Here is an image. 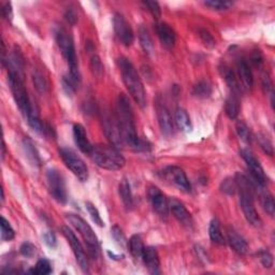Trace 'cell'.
<instances>
[{
  "mask_svg": "<svg viewBox=\"0 0 275 275\" xmlns=\"http://www.w3.org/2000/svg\"><path fill=\"white\" fill-rule=\"evenodd\" d=\"M115 118L124 146H129L137 152H146L150 150L151 144L147 141L140 139L137 135L132 108L128 97L124 94H120L117 98Z\"/></svg>",
  "mask_w": 275,
  "mask_h": 275,
  "instance_id": "cell-1",
  "label": "cell"
},
{
  "mask_svg": "<svg viewBox=\"0 0 275 275\" xmlns=\"http://www.w3.org/2000/svg\"><path fill=\"white\" fill-rule=\"evenodd\" d=\"M117 65L118 68H120L124 84L131 98L135 100L140 108L143 109L146 106V93L136 67L126 57L118 58Z\"/></svg>",
  "mask_w": 275,
  "mask_h": 275,
  "instance_id": "cell-2",
  "label": "cell"
},
{
  "mask_svg": "<svg viewBox=\"0 0 275 275\" xmlns=\"http://www.w3.org/2000/svg\"><path fill=\"white\" fill-rule=\"evenodd\" d=\"M234 180L240 192V205L245 218L251 226L260 228L262 226V221L254 204V185L246 175L242 173H236Z\"/></svg>",
  "mask_w": 275,
  "mask_h": 275,
  "instance_id": "cell-3",
  "label": "cell"
},
{
  "mask_svg": "<svg viewBox=\"0 0 275 275\" xmlns=\"http://www.w3.org/2000/svg\"><path fill=\"white\" fill-rule=\"evenodd\" d=\"M89 156L98 167L110 171L121 170L126 165L124 156L113 145H95Z\"/></svg>",
  "mask_w": 275,
  "mask_h": 275,
  "instance_id": "cell-4",
  "label": "cell"
},
{
  "mask_svg": "<svg viewBox=\"0 0 275 275\" xmlns=\"http://www.w3.org/2000/svg\"><path fill=\"white\" fill-rule=\"evenodd\" d=\"M55 39L59 50H61L64 58L66 59L67 64L69 66V74L80 82L81 74L79 69L78 57H77L76 48H74V43L71 36L67 33L65 29L61 28L56 32Z\"/></svg>",
  "mask_w": 275,
  "mask_h": 275,
  "instance_id": "cell-5",
  "label": "cell"
},
{
  "mask_svg": "<svg viewBox=\"0 0 275 275\" xmlns=\"http://www.w3.org/2000/svg\"><path fill=\"white\" fill-rule=\"evenodd\" d=\"M24 74L20 72L9 70L8 72V80H9V85L11 88V92L13 95V98L16 100L19 109L21 112L23 113L25 116L29 113V111L32 109L33 103L29 99V96L27 93L26 86L24 84Z\"/></svg>",
  "mask_w": 275,
  "mask_h": 275,
  "instance_id": "cell-6",
  "label": "cell"
},
{
  "mask_svg": "<svg viewBox=\"0 0 275 275\" xmlns=\"http://www.w3.org/2000/svg\"><path fill=\"white\" fill-rule=\"evenodd\" d=\"M66 218L78 230L80 235L83 237V240L87 246L88 254L93 258L97 257L99 254V241L92 227L77 214H66Z\"/></svg>",
  "mask_w": 275,
  "mask_h": 275,
  "instance_id": "cell-7",
  "label": "cell"
},
{
  "mask_svg": "<svg viewBox=\"0 0 275 275\" xmlns=\"http://www.w3.org/2000/svg\"><path fill=\"white\" fill-rule=\"evenodd\" d=\"M59 155L71 172L76 175L81 182H86L88 180V168L84 160L69 147L59 148Z\"/></svg>",
  "mask_w": 275,
  "mask_h": 275,
  "instance_id": "cell-8",
  "label": "cell"
},
{
  "mask_svg": "<svg viewBox=\"0 0 275 275\" xmlns=\"http://www.w3.org/2000/svg\"><path fill=\"white\" fill-rule=\"evenodd\" d=\"M47 181L50 195L58 203H67V201H68V194H67L66 182L62 173L56 169H50L47 173Z\"/></svg>",
  "mask_w": 275,
  "mask_h": 275,
  "instance_id": "cell-9",
  "label": "cell"
},
{
  "mask_svg": "<svg viewBox=\"0 0 275 275\" xmlns=\"http://www.w3.org/2000/svg\"><path fill=\"white\" fill-rule=\"evenodd\" d=\"M241 157L246 162L248 167V170L250 171V178L251 182L256 186H265L267 182V177L264 173L263 168L260 165L259 160L255 157V155L252 154L249 150H242L240 152Z\"/></svg>",
  "mask_w": 275,
  "mask_h": 275,
  "instance_id": "cell-10",
  "label": "cell"
},
{
  "mask_svg": "<svg viewBox=\"0 0 275 275\" xmlns=\"http://www.w3.org/2000/svg\"><path fill=\"white\" fill-rule=\"evenodd\" d=\"M63 233L67 239V241H68V243L70 244L73 254H74V256H76V259H77V261L82 269V271H83L84 273H88L89 272L88 258H87L84 247L82 246V244L79 241L77 235L74 234V232L71 229H69V227H66V226L63 227Z\"/></svg>",
  "mask_w": 275,
  "mask_h": 275,
  "instance_id": "cell-11",
  "label": "cell"
},
{
  "mask_svg": "<svg viewBox=\"0 0 275 275\" xmlns=\"http://www.w3.org/2000/svg\"><path fill=\"white\" fill-rule=\"evenodd\" d=\"M162 176L166 181H168L170 184L174 185L176 188L184 192H190L191 191V185L188 180L186 173L184 172V170L180 167L176 166H169L163 169Z\"/></svg>",
  "mask_w": 275,
  "mask_h": 275,
  "instance_id": "cell-12",
  "label": "cell"
},
{
  "mask_svg": "<svg viewBox=\"0 0 275 275\" xmlns=\"http://www.w3.org/2000/svg\"><path fill=\"white\" fill-rule=\"evenodd\" d=\"M102 127L105 135L108 138V140L111 142V145L115 146L116 148L124 147L123 140L121 137L120 128L116 122L115 116H111L109 113H102Z\"/></svg>",
  "mask_w": 275,
  "mask_h": 275,
  "instance_id": "cell-13",
  "label": "cell"
},
{
  "mask_svg": "<svg viewBox=\"0 0 275 275\" xmlns=\"http://www.w3.org/2000/svg\"><path fill=\"white\" fill-rule=\"evenodd\" d=\"M113 27L115 35L124 46L130 47L135 41V34H133L130 24L122 14L115 13L113 18Z\"/></svg>",
  "mask_w": 275,
  "mask_h": 275,
  "instance_id": "cell-14",
  "label": "cell"
},
{
  "mask_svg": "<svg viewBox=\"0 0 275 275\" xmlns=\"http://www.w3.org/2000/svg\"><path fill=\"white\" fill-rule=\"evenodd\" d=\"M155 108H156V115H157V120H158L161 132L167 137L172 136L174 132L172 116H171L169 109L165 105V102L161 100L159 96L155 101Z\"/></svg>",
  "mask_w": 275,
  "mask_h": 275,
  "instance_id": "cell-15",
  "label": "cell"
},
{
  "mask_svg": "<svg viewBox=\"0 0 275 275\" xmlns=\"http://www.w3.org/2000/svg\"><path fill=\"white\" fill-rule=\"evenodd\" d=\"M153 210L161 217H167L169 213V201L163 192L157 187H150L147 191Z\"/></svg>",
  "mask_w": 275,
  "mask_h": 275,
  "instance_id": "cell-16",
  "label": "cell"
},
{
  "mask_svg": "<svg viewBox=\"0 0 275 275\" xmlns=\"http://www.w3.org/2000/svg\"><path fill=\"white\" fill-rule=\"evenodd\" d=\"M169 209L172 212L173 216L177 219V221L180 222L182 226L185 228L190 229L192 227V224H194V220H192L191 214L189 211L185 207V205L177 201L175 199H172L169 201Z\"/></svg>",
  "mask_w": 275,
  "mask_h": 275,
  "instance_id": "cell-17",
  "label": "cell"
},
{
  "mask_svg": "<svg viewBox=\"0 0 275 275\" xmlns=\"http://www.w3.org/2000/svg\"><path fill=\"white\" fill-rule=\"evenodd\" d=\"M236 68L239 80L243 85L242 88L245 91H249L254 84V78H252V72L248 63L243 57H239L236 59Z\"/></svg>",
  "mask_w": 275,
  "mask_h": 275,
  "instance_id": "cell-18",
  "label": "cell"
},
{
  "mask_svg": "<svg viewBox=\"0 0 275 275\" xmlns=\"http://www.w3.org/2000/svg\"><path fill=\"white\" fill-rule=\"evenodd\" d=\"M143 262L151 274H160V259L158 256V252L155 247L147 246L144 248L142 258Z\"/></svg>",
  "mask_w": 275,
  "mask_h": 275,
  "instance_id": "cell-19",
  "label": "cell"
},
{
  "mask_svg": "<svg viewBox=\"0 0 275 275\" xmlns=\"http://www.w3.org/2000/svg\"><path fill=\"white\" fill-rule=\"evenodd\" d=\"M73 137L80 151L88 156L91 155L94 145H92L91 141L88 140L86 130L81 124H76L73 126Z\"/></svg>",
  "mask_w": 275,
  "mask_h": 275,
  "instance_id": "cell-20",
  "label": "cell"
},
{
  "mask_svg": "<svg viewBox=\"0 0 275 275\" xmlns=\"http://www.w3.org/2000/svg\"><path fill=\"white\" fill-rule=\"evenodd\" d=\"M156 33L161 44L167 49H172L175 46L176 36L173 28L167 23H158L156 25Z\"/></svg>",
  "mask_w": 275,
  "mask_h": 275,
  "instance_id": "cell-21",
  "label": "cell"
},
{
  "mask_svg": "<svg viewBox=\"0 0 275 275\" xmlns=\"http://www.w3.org/2000/svg\"><path fill=\"white\" fill-rule=\"evenodd\" d=\"M219 71H220L221 77L225 79L227 85L229 86L230 89H231V94L240 96L242 92V87L240 85L239 79L236 78V74L234 73V71L227 65L220 66Z\"/></svg>",
  "mask_w": 275,
  "mask_h": 275,
  "instance_id": "cell-22",
  "label": "cell"
},
{
  "mask_svg": "<svg viewBox=\"0 0 275 275\" xmlns=\"http://www.w3.org/2000/svg\"><path fill=\"white\" fill-rule=\"evenodd\" d=\"M22 146H23L24 154L27 160L31 162V165L36 168H39L41 166V158L39 152L37 151L36 145L33 142V140L29 137L24 138L23 142H22Z\"/></svg>",
  "mask_w": 275,
  "mask_h": 275,
  "instance_id": "cell-23",
  "label": "cell"
},
{
  "mask_svg": "<svg viewBox=\"0 0 275 275\" xmlns=\"http://www.w3.org/2000/svg\"><path fill=\"white\" fill-rule=\"evenodd\" d=\"M228 242L230 244L231 248L237 252L239 255H245L248 250V244L245 241L243 236H241L239 233H236L233 230H229L228 233Z\"/></svg>",
  "mask_w": 275,
  "mask_h": 275,
  "instance_id": "cell-24",
  "label": "cell"
},
{
  "mask_svg": "<svg viewBox=\"0 0 275 275\" xmlns=\"http://www.w3.org/2000/svg\"><path fill=\"white\" fill-rule=\"evenodd\" d=\"M118 192H120V197L126 209L132 210L133 206H135V201H133L130 184L126 178H123L120 185H118Z\"/></svg>",
  "mask_w": 275,
  "mask_h": 275,
  "instance_id": "cell-25",
  "label": "cell"
},
{
  "mask_svg": "<svg viewBox=\"0 0 275 275\" xmlns=\"http://www.w3.org/2000/svg\"><path fill=\"white\" fill-rule=\"evenodd\" d=\"M225 112L230 120H235L240 112V96L231 94L226 99Z\"/></svg>",
  "mask_w": 275,
  "mask_h": 275,
  "instance_id": "cell-26",
  "label": "cell"
},
{
  "mask_svg": "<svg viewBox=\"0 0 275 275\" xmlns=\"http://www.w3.org/2000/svg\"><path fill=\"white\" fill-rule=\"evenodd\" d=\"M175 123L178 129L183 132H190L192 130V124L188 113L184 109L178 108L175 111Z\"/></svg>",
  "mask_w": 275,
  "mask_h": 275,
  "instance_id": "cell-27",
  "label": "cell"
},
{
  "mask_svg": "<svg viewBox=\"0 0 275 275\" xmlns=\"http://www.w3.org/2000/svg\"><path fill=\"white\" fill-rule=\"evenodd\" d=\"M139 40L141 43V47H142L145 53L147 55H152L155 50L154 42L150 35V32L147 31V28L145 26H141L139 28Z\"/></svg>",
  "mask_w": 275,
  "mask_h": 275,
  "instance_id": "cell-28",
  "label": "cell"
},
{
  "mask_svg": "<svg viewBox=\"0 0 275 275\" xmlns=\"http://www.w3.org/2000/svg\"><path fill=\"white\" fill-rule=\"evenodd\" d=\"M127 246L129 248V251L131 252V255L135 258H142L143 251H144V244L142 239H141V236L138 234L132 235L130 237V240L128 241Z\"/></svg>",
  "mask_w": 275,
  "mask_h": 275,
  "instance_id": "cell-29",
  "label": "cell"
},
{
  "mask_svg": "<svg viewBox=\"0 0 275 275\" xmlns=\"http://www.w3.org/2000/svg\"><path fill=\"white\" fill-rule=\"evenodd\" d=\"M209 234H210V239L213 243L218 244V245L225 244V237H224V235H222L220 222L218 219H216V218L212 219L210 227H209Z\"/></svg>",
  "mask_w": 275,
  "mask_h": 275,
  "instance_id": "cell-30",
  "label": "cell"
},
{
  "mask_svg": "<svg viewBox=\"0 0 275 275\" xmlns=\"http://www.w3.org/2000/svg\"><path fill=\"white\" fill-rule=\"evenodd\" d=\"M260 192V197H261V204L263 206L264 211L270 215V216H274L275 212V203L274 199L271 194L267 192L264 187H258L256 188Z\"/></svg>",
  "mask_w": 275,
  "mask_h": 275,
  "instance_id": "cell-31",
  "label": "cell"
},
{
  "mask_svg": "<svg viewBox=\"0 0 275 275\" xmlns=\"http://www.w3.org/2000/svg\"><path fill=\"white\" fill-rule=\"evenodd\" d=\"M192 95L200 99L209 98L212 95V85L205 80L200 81L194 86V89H192Z\"/></svg>",
  "mask_w": 275,
  "mask_h": 275,
  "instance_id": "cell-32",
  "label": "cell"
},
{
  "mask_svg": "<svg viewBox=\"0 0 275 275\" xmlns=\"http://www.w3.org/2000/svg\"><path fill=\"white\" fill-rule=\"evenodd\" d=\"M62 83H63V88H64L65 93L68 96H73L74 93L77 92L80 82L74 79L73 77H71L70 74L68 73L67 76H65L63 78Z\"/></svg>",
  "mask_w": 275,
  "mask_h": 275,
  "instance_id": "cell-33",
  "label": "cell"
},
{
  "mask_svg": "<svg viewBox=\"0 0 275 275\" xmlns=\"http://www.w3.org/2000/svg\"><path fill=\"white\" fill-rule=\"evenodd\" d=\"M235 129H236L237 136L240 137V139L242 141H244V142H246V143L250 142V141H251V133H250V130H249L248 126L246 124H245L242 121H239L235 125Z\"/></svg>",
  "mask_w": 275,
  "mask_h": 275,
  "instance_id": "cell-34",
  "label": "cell"
},
{
  "mask_svg": "<svg viewBox=\"0 0 275 275\" xmlns=\"http://www.w3.org/2000/svg\"><path fill=\"white\" fill-rule=\"evenodd\" d=\"M52 265L48 259H40L38 262H37L36 266L33 270H31V273L33 274H38V275H47L52 273Z\"/></svg>",
  "mask_w": 275,
  "mask_h": 275,
  "instance_id": "cell-35",
  "label": "cell"
},
{
  "mask_svg": "<svg viewBox=\"0 0 275 275\" xmlns=\"http://www.w3.org/2000/svg\"><path fill=\"white\" fill-rule=\"evenodd\" d=\"M85 206H86V210H87L88 214L91 215V218L93 219L95 224L99 227H105V221L102 220L97 207H96L92 202H89V201L85 202Z\"/></svg>",
  "mask_w": 275,
  "mask_h": 275,
  "instance_id": "cell-36",
  "label": "cell"
},
{
  "mask_svg": "<svg viewBox=\"0 0 275 275\" xmlns=\"http://www.w3.org/2000/svg\"><path fill=\"white\" fill-rule=\"evenodd\" d=\"M16 236L13 228L11 227L10 222L7 220L4 216L2 217V239L3 241H12Z\"/></svg>",
  "mask_w": 275,
  "mask_h": 275,
  "instance_id": "cell-37",
  "label": "cell"
},
{
  "mask_svg": "<svg viewBox=\"0 0 275 275\" xmlns=\"http://www.w3.org/2000/svg\"><path fill=\"white\" fill-rule=\"evenodd\" d=\"M257 140H258V143H259L260 147H261L263 150V152L266 155L272 156L273 155V145H272L271 140L266 137V135H264V133H259L257 137Z\"/></svg>",
  "mask_w": 275,
  "mask_h": 275,
  "instance_id": "cell-38",
  "label": "cell"
},
{
  "mask_svg": "<svg viewBox=\"0 0 275 275\" xmlns=\"http://www.w3.org/2000/svg\"><path fill=\"white\" fill-rule=\"evenodd\" d=\"M204 5L206 7H210L211 9L216 11H225L231 8L233 3L231 2H221V0H210V2H205Z\"/></svg>",
  "mask_w": 275,
  "mask_h": 275,
  "instance_id": "cell-39",
  "label": "cell"
},
{
  "mask_svg": "<svg viewBox=\"0 0 275 275\" xmlns=\"http://www.w3.org/2000/svg\"><path fill=\"white\" fill-rule=\"evenodd\" d=\"M33 80H34V84L37 88V91L41 94H44L47 92V82L44 77L42 76V73L39 71L34 72L33 76Z\"/></svg>",
  "mask_w": 275,
  "mask_h": 275,
  "instance_id": "cell-40",
  "label": "cell"
},
{
  "mask_svg": "<svg viewBox=\"0 0 275 275\" xmlns=\"http://www.w3.org/2000/svg\"><path fill=\"white\" fill-rule=\"evenodd\" d=\"M111 232H112V236H113V239L115 240V242L120 245L121 247L125 248L126 247V245L128 244V241L126 240V236L125 234L123 233L122 231V229L118 227V226H113L112 229H111Z\"/></svg>",
  "mask_w": 275,
  "mask_h": 275,
  "instance_id": "cell-41",
  "label": "cell"
},
{
  "mask_svg": "<svg viewBox=\"0 0 275 275\" xmlns=\"http://www.w3.org/2000/svg\"><path fill=\"white\" fill-rule=\"evenodd\" d=\"M198 34H199L200 39H201V41L203 42L205 47L212 49L216 46V41H215V39L213 38V36L207 31H205V29L200 28L198 31Z\"/></svg>",
  "mask_w": 275,
  "mask_h": 275,
  "instance_id": "cell-42",
  "label": "cell"
},
{
  "mask_svg": "<svg viewBox=\"0 0 275 275\" xmlns=\"http://www.w3.org/2000/svg\"><path fill=\"white\" fill-rule=\"evenodd\" d=\"M220 188L227 195H234L235 191L237 190L235 180H234V178H231V177L226 178V180L222 181Z\"/></svg>",
  "mask_w": 275,
  "mask_h": 275,
  "instance_id": "cell-43",
  "label": "cell"
},
{
  "mask_svg": "<svg viewBox=\"0 0 275 275\" xmlns=\"http://www.w3.org/2000/svg\"><path fill=\"white\" fill-rule=\"evenodd\" d=\"M258 257L260 259V261H261L262 265L266 269H270L273 265V256L269 250L266 249H262L258 252Z\"/></svg>",
  "mask_w": 275,
  "mask_h": 275,
  "instance_id": "cell-44",
  "label": "cell"
},
{
  "mask_svg": "<svg viewBox=\"0 0 275 275\" xmlns=\"http://www.w3.org/2000/svg\"><path fill=\"white\" fill-rule=\"evenodd\" d=\"M142 4H143V6L145 7V8L148 11H150V13L152 14V16L155 19H159L160 18L161 9H160V6L157 2H148V0H146V2H143Z\"/></svg>",
  "mask_w": 275,
  "mask_h": 275,
  "instance_id": "cell-45",
  "label": "cell"
},
{
  "mask_svg": "<svg viewBox=\"0 0 275 275\" xmlns=\"http://www.w3.org/2000/svg\"><path fill=\"white\" fill-rule=\"evenodd\" d=\"M91 68H92L93 73L95 74V76H97V77H101L102 76V73H103V65L101 63V59L99 58V56L94 55L92 57Z\"/></svg>",
  "mask_w": 275,
  "mask_h": 275,
  "instance_id": "cell-46",
  "label": "cell"
},
{
  "mask_svg": "<svg viewBox=\"0 0 275 275\" xmlns=\"http://www.w3.org/2000/svg\"><path fill=\"white\" fill-rule=\"evenodd\" d=\"M20 251L21 254L23 255L24 257H27V258H32L36 255V251H37V248L34 244L29 243V242H25L22 244V246L20 248Z\"/></svg>",
  "mask_w": 275,
  "mask_h": 275,
  "instance_id": "cell-47",
  "label": "cell"
},
{
  "mask_svg": "<svg viewBox=\"0 0 275 275\" xmlns=\"http://www.w3.org/2000/svg\"><path fill=\"white\" fill-rule=\"evenodd\" d=\"M43 240L44 242H46V244L48 245L49 247L51 248H55L56 245H57V240H56V236L53 232H46L43 234Z\"/></svg>",
  "mask_w": 275,
  "mask_h": 275,
  "instance_id": "cell-48",
  "label": "cell"
},
{
  "mask_svg": "<svg viewBox=\"0 0 275 275\" xmlns=\"http://www.w3.org/2000/svg\"><path fill=\"white\" fill-rule=\"evenodd\" d=\"M65 19L67 20V22H68L70 25H74L78 22V16H77L76 11H74L73 9L67 10V12L65 13Z\"/></svg>",
  "mask_w": 275,
  "mask_h": 275,
  "instance_id": "cell-49",
  "label": "cell"
},
{
  "mask_svg": "<svg viewBox=\"0 0 275 275\" xmlns=\"http://www.w3.org/2000/svg\"><path fill=\"white\" fill-rule=\"evenodd\" d=\"M250 62H251V64L254 65L255 67H258V68H259V67H261L262 64H263V58H262L261 53H260L259 51H256L255 53L252 54Z\"/></svg>",
  "mask_w": 275,
  "mask_h": 275,
  "instance_id": "cell-50",
  "label": "cell"
},
{
  "mask_svg": "<svg viewBox=\"0 0 275 275\" xmlns=\"http://www.w3.org/2000/svg\"><path fill=\"white\" fill-rule=\"evenodd\" d=\"M3 16L8 20L11 21L12 17H13V10H12V6L10 3H6L3 6Z\"/></svg>",
  "mask_w": 275,
  "mask_h": 275,
  "instance_id": "cell-51",
  "label": "cell"
},
{
  "mask_svg": "<svg viewBox=\"0 0 275 275\" xmlns=\"http://www.w3.org/2000/svg\"><path fill=\"white\" fill-rule=\"evenodd\" d=\"M2 150H3V153H2V158L3 160L5 159V156H6V144H5V141L3 140V146H2Z\"/></svg>",
  "mask_w": 275,
  "mask_h": 275,
  "instance_id": "cell-52",
  "label": "cell"
}]
</instances>
